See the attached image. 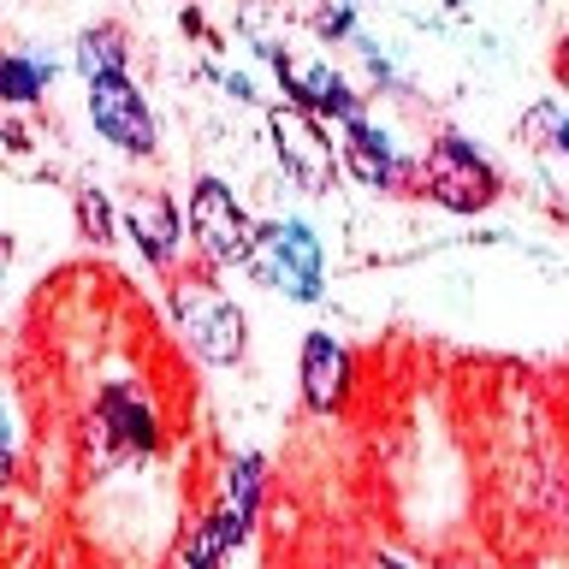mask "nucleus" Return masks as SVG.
Wrapping results in <instances>:
<instances>
[{
	"mask_svg": "<svg viewBox=\"0 0 569 569\" xmlns=\"http://www.w3.org/2000/svg\"><path fill=\"white\" fill-rule=\"evenodd\" d=\"M338 154H345V167L362 178L368 190H391L398 184V149L386 142V131H373L368 119H350L345 124V142H338Z\"/></svg>",
	"mask_w": 569,
	"mask_h": 569,
	"instance_id": "9b49d317",
	"label": "nucleus"
},
{
	"mask_svg": "<svg viewBox=\"0 0 569 569\" xmlns=\"http://www.w3.org/2000/svg\"><path fill=\"white\" fill-rule=\"evenodd\" d=\"M83 439H89V462H96V469H119V462L154 457L160 416H154L149 391L137 380H107L96 391V403H89V416H83Z\"/></svg>",
	"mask_w": 569,
	"mask_h": 569,
	"instance_id": "f257e3e1",
	"label": "nucleus"
},
{
	"mask_svg": "<svg viewBox=\"0 0 569 569\" xmlns=\"http://www.w3.org/2000/svg\"><path fill=\"white\" fill-rule=\"evenodd\" d=\"M421 190L451 213H480V208L498 202V172L469 137L445 131V137L427 142V154H421Z\"/></svg>",
	"mask_w": 569,
	"mask_h": 569,
	"instance_id": "f03ea898",
	"label": "nucleus"
},
{
	"mask_svg": "<svg viewBox=\"0 0 569 569\" xmlns=\"http://www.w3.org/2000/svg\"><path fill=\"white\" fill-rule=\"evenodd\" d=\"M249 273H256L261 284H273V291H284L291 302H320V238L302 220L261 226Z\"/></svg>",
	"mask_w": 569,
	"mask_h": 569,
	"instance_id": "39448f33",
	"label": "nucleus"
},
{
	"mask_svg": "<svg viewBox=\"0 0 569 569\" xmlns=\"http://www.w3.org/2000/svg\"><path fill=\"white\" fill-rule=\"evenodd\" d=\"M53 83V60L42 53H0V107H30Z\"/></svg>",
	"mask_w": 569,
	"mask_h": 569,
	"instance_id": "ddd939ff",
	"label": "nucleus"
},
{
	"mask_svg": "<svg viewBox=\"0 0 569 569\" xmlns=\"http://www.w3.org/2000/svg\"><path fill=\"white\" fill-rule=\"evenodd\" d=\"M12 475V421H7V409H0V480Z\"/></svg>",
	"mask_w": 569,
	"mask_h": 569,
	"instance_id": "6ab92c4d",
	"label": "nucleus"
},
{
	"mask_svg": "<svg viewBox=\"0 0 569 569\" xmlns=\"http://www.w3.org/2000/svg\"><path fill=\"white\" fill-rule=\"evenodd\" d=\"M172 320L178 332L190 338V350L202 356V362H238L243 356V309L231 302L220 284L208 279H172Z\"/></svg>",
	"mask_w": 569,
	"mask_h": 569,
	"instance_id": "7ed1b4c3",
	"label": "nucleus"
},
{
	"mask_svg": "<svg viewBox=\"0 0 569 569\" xmlns=\"http://www.w3.org/2000/svg\"><path fill=\"white\" fill-rule=\"evenodd\" d=\"M350 391V356L332 332H309L302 338V403L315 416H332Z\"/></svg>",
	"mask_w": 569,
	"mask_h": 569,
	"instance_id": "9d476101",
	"label": "nucleus"
},
{
	"mask_svg": "<svg viewBox=\"0 0 569 569\" xmlns=\"http://www.w3.org/2000/svg\"><path fill=\"white\" fill-rule=\"evenodd\" d=\"M267 137H273L279 167L291 172L302 190H327V184H332L338 154H332V142H327V131H320L315 113H302L297 101H284V107H273V113H267Z\"/></svg>",
	"mask_w": 569,
	"mask_h": 569,
	"instance_id": "423d86ee",
	"label": "nucleus"
},
{
	"mask_svg": "<svg viewBox=\"0 0 569 569\" xmlns=\"http://www.w3.org/2000/svg\"><path fill=\"white\" fill-rule=\"evenodd\" d=\"M124 231L142 249V261H154V267H172L178 243H184V220H178V208L160 190H137L124 202Z\"/></svg>",
	"mask_w": 569,
	"mask_h": 569,
	"instance_id": "1a4fd4ad",
	"label": "nucleus"
},
{
	"mask_svg": "<svg viewBox=\"0 0 569 569\" xmlns=\"http://www.w3.org/2000/svg\"><path fill=\"white\" fill-rule=\"evenodd\" d=\"M7 261H12V243H7V231H0V273H7Z\"/></svg>",
	"mask_w": 569,
	"mask_h": 569,
	"instance_id": "4be33fe9",
	"label": "nucleus"
},
{
	"mask_svg": "<svg viewBox=\"0 0 569 569\" xmlns=\"http://www.w3.org/2000/svg\"><path fill=\"white\" fill-rule=\"evenodd\" d=\"M528 131H546V149L569 154V113H558V107H533V113H528Z\"/></svg>",
	"mask_w": 569,
	"mask_h": 569,
	"instance_id": "a211bd4d",
	"label": "nucleus"
},
{
	"mask_svg": "<svg viewBox=\"0 0 569 569\" xmlns=\"http://www.w3.org/2000/svg\"><path fill=\"white\" fill-rule=\"evenodd\" d=\"M315 36H327V42L356 36V0H320L315 7Z\"/></svg>",
	"mask_w": 569,
	"mask_h": 569,
	"instance_id": "f3484780",
	"label": "nucleus"
},
{
	"mask_svg": "<svg viewBox=\"0 0 569 569\" xmlns=\"http://www.w3.org/2000/svg\"><path fill=\"white\" fill-rule=\"evenodd\" d=\"M71 202H78V231H83L89 243H113L119 238L113 202H107L101 184H78V190H71Z\"/></svg>",
	"mask_w": 569,
	"mask_h": 569,
	"instance_id": "dca6fc26",
	"label": "nucleus"
},
{
	"mask_svg": "<svg viewBox=\"0 0 569 569\" xmlns=\"http://www.w3.org/2000/svg\"><path fill=\"white\" fill-rule=\"evenodd\" d=\"M190 238H196V249H202L208 261L249 267L261 226L243 213L238 190H231L226 178H196V184H190Z\"/></svg>",
	"mask_w": 569,
	"mask_h": 569,
	"instance_id": "20e7f679",
	"label": "nucleus"
},
{
	"mask_svg": "<svg viewBox=\"0 0 569 569\" xmlns=\"http://www.w3.org/2000/svg\"><path fill=\"white\" fill-rule=\"evenodd\" d=\"M279 78H284V96H297L302 113H332L338 124L362 119V96L327 60H284L279 53Z\"/></svg>",
	"mask_w": 569,
	"mask_h": 569,
	"instance_id": "6e6552de",
	"label": "nucleus"
},
{
	"mask_svg": "<svg viewBox=\"0 0 569 569\" xmlns=\"http://www.w3.org/2000/svg\"><path fill=\"white\" fill-rule=\"evenodd\" d=\"M551 71H558V83L569 89V36H563V42H558V66H551Z\"/></svg>",
	"mask_w": 569,
	"mask_h": 569,
	"instance_id": "aec40b11",
	"label": "nucleus"
},
{
	"mask_svg": "<svg viewBox=\"0 0 569 569\" xmlns=\"http://www.w3.org/2000/svg\"><path fill=\"white\" fill-rule=\"evenodd\" d=\"M261 480H267V462L249 451V457H238L231 462V475H226V516H231V528H238V540L249 528H256V510H261Z\"/></svg>",
	"mask_w": 569,
	"mask_h": 569,
	"instance_id": "f8f14e48",
	"label": "nucleus"
},
{
	"mask_svg": "<svg viewBox=\"0 0 569 569\" xmlns=\"http://www.w3.org/2000/svg\"><path fill=\"white\" fill-rule=\"evenodd\" d=\"M89 119L96 131L124 154H154V113L131 78H101L89 83Z\"/></svg>",
	"mask_w": 569,
	"mask_h": 569,
	"instance_id": "0eeeda50",
	"label": "nucleus"
},
{
	"mask_svg": "<svg viewBox=\"0 0 569 569\" xmlns=\"http://www.w3.org/2000/svg\"><path fill=\"white\" fill-rule=\"evenodd\" d=\"M124 60H131V48H124V30L119 24H96V30L78 36V71H83V83L124 78Z\"/></svg>",
	"mask_w": 569,
	"mask_h": 569,
	"instance_id": "4468645a",
	"label": "nucleus"
},
{
	"mask_svg": "<svg viewBox=\"0 0 569 569\" xmlns=\"http://www.w3.org/2000/svg\"><path fill=\"white\" fill-rule=\"evenodd\" d=\"M445 7H462V0H445Z\"/></svg>",
	"mask_w": 569,
	"mask_h": 569,
	"instance_id": "5701e85b",
	"label": "nucleus"
},
{
	"mask_svg": "<svg viewBox=\"0 0 569 569\" xmlns=\"http://www.w3.org/2000/svg\"><path fill=\"white\" fill-rule=\"evenodd\" d=\"M373 569H409L403 558H386V551H380V558H373Z\"/></svg>",
	"mask_w": 569,
	"mask_h": 569,
	"instance_id": "412c9836",
	"label": "nucleus"
},
{
	"mask_svg": "<svg viewBox=\"0 0 569 569\" xmlns=\"http://www.w3.org/2000/svg\"><path fill=\"white\" fill-rule=\"evenodd\" d=\"M238 546V528H231L226 510H208L202 522H196V533L184 540V569H220V558Z\"/></svg>",
	"mask_w": 569,
	"mask_h": 569,
	"instance_id": "2eb2a0df",
	"label": "nucleus"
}]
</instances>
